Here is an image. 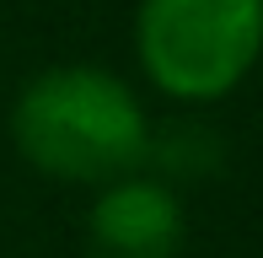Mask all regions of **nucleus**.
<instances>
[{
  "instance_id": "nucleus-2",
  "label": "nucleus",
  "mask_w": 263,
  "mask_h": 258,
  "mask_svg": "<svg viewBox=\"0 0 263 258\" xmlns=\"http://www.w3.org/2000/svg\"><path fill=\"white\" fill-rule=\"evenodd\" d=\"M135 49L166 97L215 102L263 54V0H140Z\"/></svg>"
},
{
  "instance_id": "nucleus-1",
  "label": "nucleus",
  "mask_w": 263,
  "mask_h": 258,
  "mask_svg": "<svg viewBox=\"0 0 263 258\" xmlns=\"http://www.w3.org/2000/svg\"><path fill=\"white\" fill-rule=\"evenodd\" d=\"M11 140L38 172L65 183H113L145 161L151 124L118 76L91 65H59L27 81L11 108Z\"/></svg>"
},
{
  "instance_id": "nucleus-3",
  "label": "nucleus",
  "mask_w": 263,
  "mask_h": 258,
  "mask_svg": "<svg viewBox=\"0 0 263 258\" xmlns=\"http://www.w3.org/2000/svg\"><path fill=\"white\" fill-rule=\"evenodd\" d=\"M91 258H172L183 242V210L151 178L102 183L86 220Z\"/></svg>"
}]
</instances>
